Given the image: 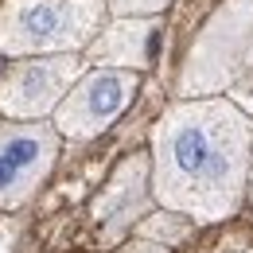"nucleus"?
I'll list each match as a JSON object with an SVG mask.
<instances>
[{"instance_id": "f8f14e48", "label": "nucleus", "mask_w": 253, "mask_h": 253, "mask_svg": "<svg viewBox=\"0 0 253 253\" xmlns=\"http://www.w3.org/2000/svg\"><path fill=\"white\" fill-rule=\"evenodd\" d=\"M117 253H168V246L160 242H148V238H136V242H125Z\"/></svg>"}, {"instance_id": "ddd939ff", "label": "nucleus", "mask_w": 253, "mask_h": 253, "mask_svg": "<svg viewBox=\"0 0 253 253\" xmlns=\"http://www.w3.org/2000/svg\"><path fill=\"white\" fill-rule=\"evenodd\" d=\"M234 101H242V105H246V109L253 113V78H246V82L234 90Z\"/></svg>"}, {"instance_id": "6e6552de", "label": "nucleus", "mask_w": 253, "mask_h": 253, "mask_svg": "<svg viewBox=\"0 0 253 253\" xmlns=\"http://www.w3.org/2000/svg\"><path fill=\"white\" fill-rule=\"evenodd\" d=\"M160 35L156 16H121L117 24L101 28L94 43H90V59L109 66H125V70H140L152 63V47Z\"/></svg>"}, {"instance_id": "9b49d317", "label": "nucleus", "mask_w": 253, "mask_h": 253, "mask_svg": "<svg viewBox=\"0 0 253 253\" xmlns=\"http://www.w3.org/2000/svg\"><path fill=\"white\" fill-rule=\"evenodd\" d=\"M16 234H20L16 218H0V253H12V246H16Z\"/></svg>"}, {"instance_id": "9d476101", "label": "nucleus", "mask_w": 253, "mask_h": 253, "mask_svg": "<svg viewBox=\"0 0 253 253\" xmlns=\"http://www.w3.org/2000/svg\"><path fill=\"white\" fill-rule=\"evenodd\" d=\"M105 4H109L113 16H156L171 0H105Z\"/></svg>"}, {"instance_id": "0eeeda50", "label": "nucleus", "mask_w": 253, "mask_h": 253, "mask_svg": "<svg viewBox=\"0 0 253 253\" xmlns=\"http://www.w3.org/2000/svg\"><path fill=\"white\" fill-rule=\"evenodd\" d=\"M152 199H156L152 195V156L132 152L113 168L105 191L94 199V222L101 226V238L105 242L125 238V230H132L148 214Z\"/></svg>"}, {"instance_id": "4468645a", "label": "nucleus", "mask_w": 253, "mask_h": 253, "mask_svg": "<svg viewBox=\"0 0 253 253\" xmlns=\"http://www.w3.org/2000/svg\"><path fill=\"white\" fill-rule=\"evenodd\" d=\"M250 191H253V168H250Z\"/></svg>"}, {"instance_id": "f257e3e1", "label": "nucleus", "mask_w": 253, "mask_h": 253, "mask_svg": "<svg viewBox=\"0 0 253 253\" xmlns=\"http://www.w3.org/2000/svg\"><path fill=\"white\" fill-rule=\"evenodd\" d=\"M253 117L230 97L171 105L152 128V195L195 222L230 218L250 187Z\"/></svg>"}, {"instance_id": "1a4fd4ad", "label": "nucleus", "mask_w": 253, "mask_h": 253, "mask_svg": "<svg viewBox=\"0 0 253 253\" xmlns=\"http://www.w3.org/2000/svg\"><path fill=\"white\" fill-rule=\"evenodd\" d=\"M191 222L187 214H179V211H156V214H144V218L136 222V238H148V242H160V246H179V242H187L191 238Z\"/></svg>"}, {"instance_id": "39448f33", "label": "nucleus", "mask_w": 253, "mask_h": 253, "mask_svg": "<svg viewBox=\"0 0 253 253\" xmlns=\"http://www.w3.org/2000/svg\"><path fill=\"white\" fill-rule=\"evenodd\" d=\"M82 70H86V63L74 51L12 63L0 74V109L20 121H39L43 113L63 105V97L82 78Z\"/></svg>"}, {"instance_id": "20e7f679", "label": "nucleus", "mask_w": 253, "mask_h": 253, "mask_svg": "<svg viewBox=\"0 0 253 253\" xmlns=\"http://www.w3.org/2000/svg\"><path fill=\"white\" fill-rule=\"evenodd\" d=\"M136 82H140L136 70L125 66H101L82 74L74 90L63 97V105L55 109V128L70 140H94L125 113V105L136 94Z\"/></svg>"}, {"instance_id": "7ed1b4c3", "label": "nucleus", "mask_w": 253, "mask_h": 253, "mask_svg": "<svg viewBox=\"0 0 253 253\" xmlns=\"http://www.w3.org/2000/svg\"><path fill=\"white\" fill-rule=\"evenodd\" d=\"M59 128L43 121H20L0 128V211H20L59 156Z\"/></svg>"}, {"instance_id": "f03ea898", "label": "nucleus", "mask_w": 253, "mask_h": 253, "mask_svg": "<svg viewBox=\"0 0 253 253\" xmlns=\"http://www.w3.org/2000/svg\"><path fill=\"white\" fill-rule=\"evenodd\" d=\"M109 4L105 0H8L0 8V51L4 55H51L90 47Z\"/></svg>"}, {"instance_id": "423d86ee", "label": "nucleus", "mask_w": 253, "mask_h": 253, "mask_svg": "<svg viewBox=\"0 0 253 253\" xmlns=\"http://www.w3.org/2000/svg\"><path fill=\"white\" fill-rule=\"evenodd\" d=\"M250 43H253V0H230V8L218 12L203 47L191 59L187 74H183V94L226 86L234 74V59L250 55Z\"/></svg>"}]
</instances>
